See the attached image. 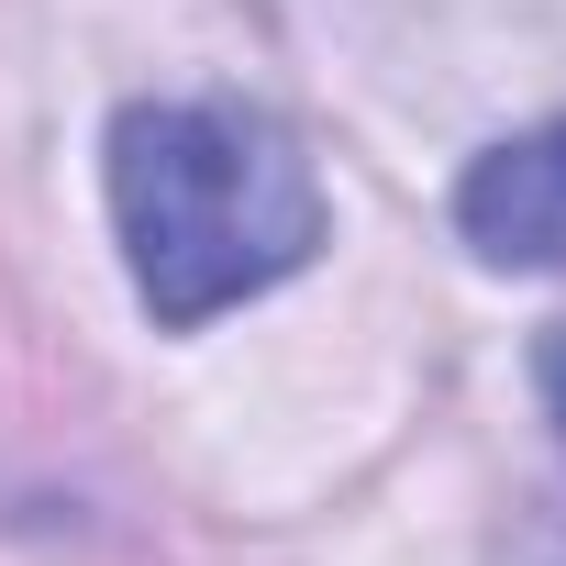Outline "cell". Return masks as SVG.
Instances as JSON below:
<instances>
[{
  "instance_id": "1",
  "label": "cell",
  "mask_w": 566,
  "mask_h": 566,
  "mask_svg": "<svg viewBox=\"0 0 566 566\" xmlns=\"http://www.w3.org/2000/svg\"><path fill=\"white\" fill-rule=\"evenodd\" d=\"M101 189H112L134 301L167 334H200L211 312L301 277L323 244L312 156L244 101H134L112 123Z\"/></svg>"
},
{
  "instance_id": "2",
  "label": "cell",
  "mask_w": 566,
  "mask_h": 566,
  "mask_svg": "<svg viewBox=\"0 0 566 566\" xmlns=\"http://www.w3.org/2000/svg\"><path fill=\"white\" fill-rule=\"evenodd\" d=\"M455 233L489 266H566V123H533L489 145L455 178Z\"/></svg>"
},
{
  "instance_id": "3",
  "label": "cell",
  "mask_w": 566,
  "mask_h": 566,
  "mask_svg": "<svg viewBox=\"0 0 566 566\" xmlns=\"http://www.w3.org/2000/svg\"><path fill=\"white\" fill-rule=\"evenodd\" d=\"M533 378H544V411H555V433H566V323L544 334V367H533Z\"/></svg>"
}]
</instances>
